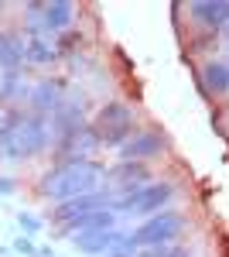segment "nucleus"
I'll return each instance as SVG.
<instances>
[{"mask_svg":"<svg viewBox=\"0 0 229 257\" xmlns=\"http://www.w3.org/2000/svg\"><path fill=\"white\" fill-rule=\"evenodd\" d=\"M52 144V123L38 113L4 110L0 117V161H31Z\"/></svg>","mask_w":229,"mask_h":257,"instance_id":"nucleus-1","label":"nucleus"},{"mask_svg":"<svg viewBox=\"0 0 229 257\" xmlns=\"http://www.w3.org/2000/svg\"><path fill=\"white\" fill-rule=\"evenodd\" d=\"M106 178V168L96 165L93 158H62L52 165L38 182V192L52 202H65L76 196H89L99 192V182Z\"/></svg>","mask_w":229,"mask_h":257,"instance_id":"nucleus-2","label":"nucleus"},{"mask_svg":"<svg viewBox=\"0 0 229 257\" xmlns=\"http://www.w3.org/2000/svg\"><path fill=\"white\" fill-rule=\"evenodd\" d=\"M93 131H96V138H99V148H116V151H120V148L137 134V117H134V110H130L127 103L110 99V103H103V106L96 110Z\"/></svg>","mask_w":229,"mask_h":257,"instance_id":"nucleus-3","label":"nucleus"},{"mask_svg":"<svg viewBox=\"0 0 229 257\" xmlns=\"http://www.w3.org/2000/svg\"><path fill=\"white\" fill-rule=\"evenodd\" d=\"M185 226H188L185 213L164 209V213L147 216L137 230H130V237H134V243L140 247V250H157V247H171V243H178V237L185 233Z\"/></svg>","mask_w":229,"mask_h":257,"instance_id":"nucleus-4","label":"nucleus"},{"mask_svg":"<svg viewBox=\"0 0 229 257\" xmlns=\"http://www.w3.org/2000/svg\"><path fill=\"white\" fill-rule=\"evenodd\" d=\"M171 182H147L127 196H113V213H130V216H154V213H164L171 209V199H174Z\"/></svg>","mask_w":229,"mask_h":257,"instance_id":"nucleus-5","label":"nucleus"},{"mask_svg":"<svg viewBox=\"0 0 229 257\" xmlns=\"http://www.w3.org/2000/svg\"><path fill=\"white\" fill-rule=\"evenodd\" d=\"M28 35L45 38V35H65L76 21V4L72 0H52V4H28L24 7Z\"/></svg>","mask_w":229,"mask_h":257,"instance_id":"nucleus-6","label":"nucleus"},{"mask_svg":"<svg viewBox=\"0 0 229 257\" xmlns=\"http://www.w3.org/2000/svg\"><path fill=\"white\" fill-rule=\"evenodd\" d=\"M168 151V138L157 131V127H137V134L123 148H120V161H147L161 158Z\"/></svg>","mask_w":229,"mask_h":257,"instance_id":"nucleus-7","label":"nucleus"},{"mask_svg":"<svg viewBox=\"0 0 229 257\" xmlns=\"http://www.w3.org/2000/svg\"><path fill=\"white\" fill-rule=\"evenodd\" d=\"M99 209H113V196H110V192H89V196H76V199H65V202H55L52 223L69 226L72 219L89 216V213H99Z\"/></svg>","mask_w":229,"mask_h":257,"instance_id":"nucleus-8","label":"nucleus"},{"mask_svg":"<svg viewBox=\"0 0 229 257\" xmlns=\"http://www.w3.org/2000/svg\"><path fill=\"white\" fill-rule=\"evenodd\" d=\"M31 106H35V113L38 117H45V113H52L55 117L58 110L65 106V86L58 79H45V82H38L35 89H31Z\"/></svg>","mask_w":229,"mask_h":257,"instance_id":"nucleus-9","label":"nucleus"},{"mask_svg":"<svg viewBox=\"0 0 229 257\" xmlns=\"http://www.w3.org/2000/svg\"><path fill=\"white\" fill-rule=\"evenodd\" d=\"M106 178L120 182V189H123V196H127V192H134V189H140V185L151 182V168H147L144 161H116L113 168H106Z\"/></svg>","mask_w":229,"mask_h":257,"instance_id":"nucleus-10","label":"nucleus"},{"mask_svg":"<svg viewBox=\"0 0 229 257\" xmlns=\"http://www.w3.org/2000/svg\"><path fill=\"white\" fill-rule=\"evenodd\" d=\"M188 14L209 31H222L229 24V0H198L188 4Z\"/></svg>","mask_w":229,"mask_h":257,"instance_id":"nucleus-11","label":"nucleus"},{"mask_svg":"<svg viewBox=\"0 0 229 257\" xmlns=\"http://www.w3.org/2000/svg\"><path fill=\"white\" fill-rule=\"evenodd\" d=\"M127 237L123 230H99V233H82V237H72L79 254H93V257H103L106 250H113L120 240Z\"/></svg>","mask_w":229,"mask_h":257,"instance_id":"nucleus-12","label":"nucleus"},{"mask_svg":"<svg viewBox=\"0 0 229 257\" xmlns=\"http://www.w3.org/2000/svg\"><path fill=\"white\" fill-rule=\"evenodd\" d=\"M198 82H202V93L205 96H222V93H229V62L226 59H209L202 65Z\"/></svg>","mask_w":229,"mask_h":257,"instance_id":"nucleus-13","label":"nucleus"},{"mask_svg":"<svg viewBox=\"0 0 229 257\" xmlns=\"http://www.w3.org/2000/svg\"><path fill=\"white\" fill-rule=\"evenodd\" d=\"M69 237H82V233H99V230H116V213L113 209H99V213H89V216L72 219L69 226H62Z\"/></svg>","mask_w":229,"mask_h":257,"instance_id":"nucleus-14","label":"nucleus"},{"mask_svg":"<svg viewBox=\"0 0 229 257\" xmlns=\"http://www.w3.org/2000/svg\"><path fill=\"white\" fill-rule=\"evenodd\" d=\"M24 48H28V41L21 38V35H11V31H4V35H0V69H7V72H18L21 62H24Z\"/></svg>","mask_w":229,"mask_h":257,"instance_id":"nucleus-15","label":"nucleus"},{"mask_svg":"<svg viewBox=\"0 0 229 257\" xmlns=\"http://www.w3.org/2000/svg\"><path fill=\"white\" fill-rule=\"evenodd\" d=\"M58 59L55 48L48 45V38H28V48H24V62H31V65H45V62Z\"/></svg>","mask_w":229,"mask_h":257,"instance_id":"nucleus-16","label":"nucleus"},{"mask_svg":"<svg viewBox=\"0 0 229 257\" xmlns=\"http://www.w3.org/2000/svg\"><path fill=\"white\" fill-rule=\"evenodd\" d=\"M137 254H140V247H137V243H134V237L127 233V237L120 240V243H116L113 250H106L103 257H137Z\"/></svg>","mask_w":229,"mask_h":257,"instance_id":"nucleus-17","label":"nucleus"},{"mask_svg":"<svg viewBox=\"0 0 229 257\" xmlns=\"http://www.w3.org/2000/svg\"><path fill=\"white\" fill-rule=\"evenodd\" d=\"M18 226L28 233V237H35V233H41V226H45V223H41L35 213H28V209H24V213H18Z\"/></svg>","mask_w":229,"mask_h":257,"instance_id":"nucleus-18","label":"nucleus"},{"mask_svg":"<svg viewBox=\"0 0 229 257\" xmlns=\"http://www.w3.org/2000/svg\"><path fill=\"white\" fill-rule=\"evenodd\" d=\"M14 250H18V254H24V257H38V247H35V240H31V237L14 240Z\"/></svg>","mask_w":229,"mask_h":257,"instance_id":"nucleus-19","label":"nucleus"},{"mask_svg":"<svg viewBox=\"0 0 229 257\" xmlns=\"http://www.w3.org/2000/svg\"><path fill=\"white\" fill-rule=\"evenodd\" d=\"M11 192H14V178L0 175V196H11Z\"/></svg>","mask_w":229,"mask_h":257,"instance_id":"nucleus-20","label":"nucleus"},{"mask_svg":"<svg viewBox=\"0 0 229 257\" xmlns=\"http://www.w3.org/2000/svg\"><path fill=\"white\" fill-rule=\"evenodd\" d=\"M0 257H7V250H4V247H0Z\"/></svg>","mask_w":229,"mask_h":257,"instance_id":"nucleus-21","label":"nucleus"},{"mask_svg":"<svg viewBox=\"0 0 229 257\" xmlns=\"http://www.w3.org/2000/svg\"><path fill=\"white\" fill-rule=\"evenodd\" d=\"M226 31H229V24H226Z\"/></svg>","mask_w":229,"mask_h":257,"instance_id":"nucleus-22","label":"nucleus"}]
</instances>
